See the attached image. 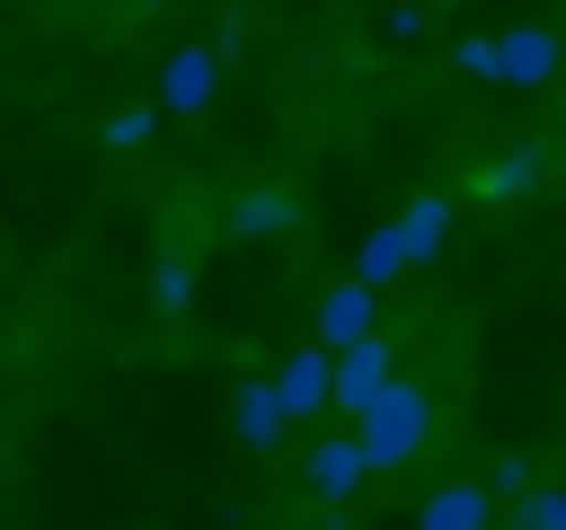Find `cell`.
I'll use <instances>...</instances> for the list:
<instances>
[{
  "instance_id": "obj_4",
  "label": "cell",
  "mask_w": 566,
  "mask_h": 530,
  "mask_svg": "<svg viewBox=\"0 0 566 530\" xmlns=\"http://www.w3.org/2000/svg\"><path fill=\"white\" fill-rule=\"evenodd\" d=\"M371 477V451L354 442V433H327V442H310V495L318 504H354V486Z\"/></svg>"
},
{
  "instance_id": "obj_12",
  "label": "cell",
  "mask_w": 566,
  "mask_h": 530,
  "mask_svg": "<svg viewBox=\"0 0 566 530\" xmlns=\"http://www.w3.org/2000/svg\"><path fill=\"white\" fill-rule=\"evenodd\" d=\"M539 168H548V159H539V141H522V150H504V159L486 168V203H522V194L539 186Z\"/></svg>"
},
{
  "instance_id": "obj_9",
  "label": "cell",
  "mask_w": 566,
  "mask_h": 530,
  "mask_svg": "<svg viewBox=\"0 0 566 530\" xmlns=\"http://www.w3.org/2000/svg\"><path fill=\"white\" fill-rule=\"evenodd\" d=\"M486 521H495V495L486 486H433L424 512H416V530H486Z\"/></svg>"
},
{
  "instance_id": "obj_14",
  "label": "cell",
  "mask_w": 566,
  "mask_h": 530,
  "mask_svg": "<svg viewBox=\"0 0 566 530\" xmlns=\"http://www.w3.org/2000/svg\"><path fill=\"white\" fill-rule=\"evenodd\" d=\"M495 530H566V486L522 495V504H513V521H495Z\"/></svg>"
},
{
  "instance_id": "obj_15",
  "label": "cell",
  "mask_w": 566,
  "mask_h": 530,
  "mask_svg": "<svg viewBox=\"0 0 566 530\" xmlns=\"http://www.w3.org/2000/svg\"><path fill=\"white\" fill-rule=\"evenodd\" d=\"M150 292H159V309H186V300H195V265H186V256H168V265L150 274Z\"/></svg>"
},
{
  "instance_id": "obj_11",
  "label": "cell",
  "mask_w": 566,
  "mask_h": 530,
  "mask_svg": "<svg viewBox=\"0 0 566 530\" xmlns=\"http://www.w3.org/2000/svg\"><path fill=\"white\" fill-rule=\"evenodd\" d=\"M292 221H301L292 194H239V203H230V239H274V230H292Z\"/></svg>"
},
{
  "instance_id": "obj_18",
  "label": "cell",
  "mask_w": 566,
  "mask_h": 530,
  "mask_svg": "<svg viewBox=\"0 0 566 530\" xmlns=\"http://www.w3.org/2000/svg\"><path fill=\"white\" fill-rule=\"evenodd\" d=\"M460 71H478V80H495V35H460Z\"/></svg>"
},
{
  "instance_id": "obj_3",
  "label": "cell",
  "mask_w": 566,
  "mask_h": 530,
  "mask_svg": "<svg viewBox=\"0 0 566 530\" xmlns=\"http://www.w3.org/2000/svg\"><path fill=\"white\" fill-rule=\"evenodd\" d=\"M371 309H380V292L345 274V283L318 300V344H327V353H354V344H371Z\"/></svg>"
},
{
  "instance_id": "obj_2",
  "label": "cell",
  "mask_w": 566,
  "mask_h": 530,
  "mask_svg": "<svg viewBox=\"0 0 566 530\" xmlns=\"http://www.w3.org/2000/svg\"><path fill=\"white\" fill-rule=\"evenodd\" d=\"M212 88H221V53H212V44H177L168 71H159V106H168V115H203Z\"/></svg>"
},
{
  "instance_id": "obj_16",
  "label": "cell",
  "mask_w": 566,
  "mask_h": 530,
  "mask_svg": "<svg viewBox=\"0 0 566 530\" xmlns=\"http://www.w3.org/2000/svg\"><path fill=\"white\" fill-rule=\"evenodd\" d=\"M486 495H504V504L539 495V486H531V459H522V451H504V459H495V477H486Z\"/></svg>"
},
{
  "instance_id": "obj_8",
  "label": "cell",
  "mask_w": 566,
  "mask_h": 530,
  "mask_svg": "<svg viewBox=\"0 0 566 530\" xmlns=\"http://www.w3.org/2000/svg\"><path fill=\"white\" fill-rule=\"evenodd\" d=\"M283 424H292V406H283V389H274V380H248V389L230 398V433H239L248 451H274V442H283Z\"/></svg>"
},
{
  "instance_id": "obj_6",
  "label": "cell",
  "mask_w": 566,
  "mask_h": 530,
  "mask_svg": "<svg viewBox=\"0 0 566 530\" xmlns=\"http://www.w3.org/2000/svg\"><path fill=\"white\" fill-rule=\"evenodd\" d=\"M548 71H557V35L548 26H504L495 35V80L504 88H539Z\"/></svg>"
},
{
  "instance_id": "obj_19",
  "label": "cell",
  "mask_w": 566,
  "mask_h": 530,
  "mask_svg": "<svg viewBox=\"0 0 566 530\" xmlns=\"http://www.w3.org/2000/svg\"><path fill=\"white\" fill-rule=\"evenodd\" d=\"M318 530H354V521H318Z\"/></svg>"
},
{
  "instance_id": "obj_10",
  "label": "cell",
  "mask_w": 566,
  "mask_h": 530,
  "mask_svg": "<svg viewBox=\"0 0 566 530\" xmlns=\"http://www.w3.org/2000/svg\"><path fill=\"white\" fill-rule=\"evenodd\" d=\"M398 230H407V256H416V265H433V256H442V239H451V194H416V203L398 212Z\"/></svg>"
},
{
  "instance_id": "obj_20",
  "label": "cell",
  "mask_w": 566,
  "mask_h": 530,
  "mask_svg": "<svg viewBox=\"0 0 566 530\" xmlns=\"http://www.w3.org/2000/svg\"><path fill=\"white\" fill-rule=\"evenodd\" d=\"M150 9H159V0H150Z\"/></svg>"
},
{
  "instance_id": "obj_1",
  "label": "cell",
  "mask_w": 566,
  "mask_h": 530,
  "mask_svg": "<svg viewBox=\"0 0 566 530\" xmlns=\"http://www.w3.org/2000/svg\"><path fill=\"white\" fill-rule=\"evenodd\" d=\"M424 433H433V398H424L416 380H398L371 415H354V442L371 451V468H407V459L424 451Z\"/></svg>"
},
{
  "instance_id": "obj_7",
  "label": "cell",
  "mask_w": 566,
  "mask_h": 530,
  "mask_svg": "<svg viewBox=\"0 0 566 530\" xmlns=\"http://www.w3.org/2000/svg\"><path fill=\"white\" fill-rule=\"evenodd\" d=\"M274 389H283V406H292V424H301V415H318V406L336 398V353H327V344H310V353H292V362L274 371Z\"/></svg>"
},
{
  "instance_id": "obj_13",
  "label": "cell",
  "mask_w": 566,
  "mask_h": 530,
  "mask_svg": "<svg viewBox=\"0 0 566 530\" xmlns=\"http://www.w3.org/2000/svg\"><path fill=\"white\" fill-rule=\"evenodd\" d=\"M398 265H416V256H407V230H398V221H389V230H371V239L354 247V283H371V292H380V283H389Z\"/></svg>"
},
{
  "instance_id": "obj_5",
  "label": "cell",
  "mask_w": 566,
  "mask_h": 530,
  "mask_svg": "<svg viewBox=\"0 0 566 530\" xmlns=\"http://www.w3.org/2000/svg\"><path fill=\"white\" fill-rule=\"evenodd\" d=\"M389 389H398V371H389V344H380V336H371V344H354V353H336V406L371 415Z\"/></svg>"
},
{
  "instance_id": "obj_17",
  "label": "cell",
  "mask_w": 566,
  "mask_h": 530,
  "mask_svg": "<svg viewBox=\"0 0 566 530\" xmlns=\"http://www.w3.org/2000/svg\"><path fill=\"white\" fill-rule=\"evenodd\" d=\"M106 141H115V150L150 141V106H115V115H106Z\"/></svg>"
}]
</instances>
